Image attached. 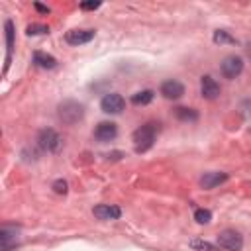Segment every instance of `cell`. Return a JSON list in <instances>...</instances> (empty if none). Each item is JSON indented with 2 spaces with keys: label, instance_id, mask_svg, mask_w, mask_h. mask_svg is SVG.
Listing matches in <instances>:
<instances>
[{
  "label": "cell",
  "instance_id": "6da1fadb",
  "mask_svg": "<svg viewBox=\"0 0 251 251\" xmlns=\"http://www.w3.org/2000/svg\"><path fill=\"white\" fill-rule=\"evenodd\" d=\"M155 135H157V126H155V124H145V126L137 127V129L133 131V135H131L133 145H135V151H137V153H145V151L153 145Z\"/></svg>",
  "mask_w": 251,
  "mask_h": 251
},
{
  "label": "cell",
  "instance_id": "7a4b0ae2",
  "mask_svg": "<svg viewBox=\"0 0 251 251\" xmlns=\"http://www.w3.org/2000/svg\"><path fill=\"white\" fill-rule=\"evenodd\" d=\"M82 116H84V108H82V104H78L75 100H67L59 106V120L69 124V126L82 120Z\"/></svg>",
  "mask_w": 251,
  "mask_h": 251
},
{
  "label": "cell",
  "instance_id": "3957f363",
  "mask_svg": "<svg viewBox=\"0 0 251 251\" xmlns=\"http://www.w3.org/2000/svg\"><path fill=\"white\" fill-rule=\"evenodd\" d=\"M218 245L227 249V251H241L243 247V237L233 231V229H224L220 235H218Z\"/></svg>",
  "mask_w": 251,
  "mask_h": 251
},
{
  "label": "cell",
  "instance_id": "277c9868",
  "mask_svg": "<svg viewBox=\"0 0 251 251\" xmlns=\"http://www.w3.org/2000/svg\"><path fill=\"white\" fill-rule=\"evenodd\" d=\"M37 143L43 151H57L61 147V137L55 129L47 127V129H41L39 135H37Z\"/></svg>",
  "mask_w": 251,
  "mask_h": 251
},
{
  "label": "cell",
  "instance_id": "5b68a950",
  "mask_svg": "<svg viewBox=\"0 0 251 251\" xmlns=\"http://www.w3.org/2000/svg\"><path fill=\"white\" fill-rule=\"evenodd\" d=\"M220 71H222V75H224L226 78H235V76L241 75V71H243V61H241V57H235V55L226 57V59L222 61V65H220Z\"/></svg>",
  "mask_w": 251,
  "mask_h": 251
},
{
  "label": "cell",
  "instance_id": "8992f818",
  "mask_svg": "<svg viewBox=\"0 0 251 251\" xmlns=\"http://www.w3.org/2000/svg\"><path fill=\"white\" fill-rule=\"evenodd\" d=\"M100 108H102V112H106V114H120V112L126 108V100H124L120 94L112 92V94H106V96L100 100Z\"/></svg>",
  "mask_w": 251,
  "mask_h": 251
},
{
  "label": "cell",
  "instance_id": "52a82bcc",
  "mask_svg": "<svg viewBox=\"0 0 251 251\" xmlns=\"http://www.w3.org/2000/svg\"><path fill=\"white\" fill-rule=\"evenodd\" d=\"M116 135H118V127H116L114 122H100V124L96 126V129H94V137H96L98 141H102V143L112 141Z\"/></svg>",
  "mask_w": 251,
  "mask_h": 251
},
{
  "label": "cell",
  "instance_id": "ba28073f",
  "mask_svg": "<svg viewBox=\"0 0 251 251\" xmlns=\"http://www.w3.org/2000/svg\"><path fill=\"white\" fill-rule=\"evenodd\" d=\"M92 37H94V29H71L67 31L65 41L69 45H82V43H88Z\"/></svg>",
  "mask_w": 251,
  "mask_h": 251
},
{
  "label": "cell",
  "instance_id": "9c48e42d",
  "mask_svg": "<svg viewBox=\"0 0 251 251\" xmlns=\"http://www.w3.org/2000/svg\"><path fill=\"white\" fill-rule=\"evenodd\" d=\"M200 94L204 96V98H208V100H214V98H218L220 96V84L212 78V76H202V80H200Z\"/></svg>",
  "mask_w": 251,
  "mask_h": 251
},
{
  "label": "cell",
  "instance_id": "30bf717a",
  "mask_svg": "<svg viewBox=\"0 0 251 251\" xmlns=\"http://www.w3.org/2000/svg\"><path fill=\"white\" fill-rule=\"evenodd\" d=\"M161 94L165 98H169V100H176V98H180L184 94V86L178 80H173L171 78V80H165L161 84Z\"/></svg>",
  "mask_w": 251,
  "mask_h": 251
},
{
  "label": "cell",
  "instance_id": "8fae6325",
  "mask_svg": "<svg viewBox=\"0 0 251 251\" xmlns=\"http://www.w3.org/2000/svg\"><path fill=\"white\" fill-rule=\"evenodd\" d=\"M94 216L98 220H118L122 216V210L118 206H110V204H98L94 206Z\"/></svg>",
  "mask_w": 251,
  "mask_h": 251
},
{
  "label": "cell",
  "instance_id": "7c38bea8",
  "mask_svg": "<svg viewBox=\"0 0 251 251\" xmlns=\"http://www.w3.org/2000/svg\"><path fill=\"white\" fill-rule=\"evenodd\" d=\"M224 180H227V175L226 173H206L202 178H200V184L204 186V188H216L220 182H224Z\"/></svg>",
  "mask_w": 251,
  "mask_h": 251
},
{
  "label": "cell",
  "instance_id": "4fadbf2b",
  "mask_svg": "<svg viewBox=\"0 0 251 251\" xmlns=\"http://www.w3.org/2000/svg\"><path fill=\"white\" fill-rule=\"evenodd\" d=\"M33 63H35L37 67H41V69H53V67L57 65V59H55L53 55L43 53V51H35V53H33Z\"/></svg>",
  "mask_w": 251,
  "mask_h": 251
},
{
  "label": "cell",
  "instance_id": "5bb4252c",
  "mask_svg": "<svg viewBox=\"0 0 251 251\" xmlns=\"http://www.w3.org/2000/svg\"><path fill=\"white\" fill-rule=\"evenodd\" d=\"M12 245H16V231L8 229V227H2L0 229V247H2V251H10Z\"/></svg>",
  "mask_w": 251,
  "mask_h": 251
},
{
  "label": "cell",
  "instance_id": "9a60e30c",
  "mask_svg": "<svg viewBox=\"0 0 251 251\" xmlns=\"http://www.w3.org/2000/svg\"><path fill=\"white\" fill-rule=\"evenodd\" d=\"M6 49H8V55H6V69H8V63H10V53L14 49V24L8 20L6 22Z\"/></svg>",
  "mask_w": 251,
  "mask_h": 251
},
{
  "label": "cell",
  "instance_id": "2e32d148",
  "mask_svg": "<svg viewBox=\"0 0 251 251\" xmlns=\"http://www.w3.org/2000/svg\"><path fill=\"white\" fill-rule=\"evenodd\" d=\"M188 245H190L194 251H220L218 245H214V243H210V241H206V239H190Z\"/></svg>",
  "mask_w": 251,
  "mask_h": 251
},
{
  "label": "cell",
  "instance_id": "e0dca14e",
  "mask_svg": "<svg viewBox=\"0 0 251 251\" xmlns=\"http://www.w3.org/2000/svg\"><path fill=\"white\" fill-rule=\"evenodd\" d=\"M153 96H155L153 90H141V92H137V94L131 96V102L135 106H145V104H149L153 100Z\"/></svg>",
  "mask_w": 251,
  "mask_h": 251
},
{
  "label": "cell",
  "instance_id": "ac0fdd59",
  "mask_svg": "<svg viewBox=\"0 0 251 251\" xmlns=\"http://www.w3.org/2000/svg\"><path fill=\"white\" fill-rule=\"evenodd\" d=\"M214 43H235V39L227 33V31H224V29H218V31H214Z\"/></svg>",
  "mask_w": 251,
  "mask_h": 251
},
{
  "label": "cell",
  "instance_id": "d6986e66",
  "mask_svg": "<svg viewBox=\"0 0 251 251\" xmlns=\"http://www.w3.org/2000/svg\"><path fill=\"white\" fill-rule=\"evenodd\" d=\"M176 116H178L180 120H190V122L198 120V114H196V110H192V108H176Z\"/></svg>",
  "mask_w": 251,
  "mask_h": 251
},
{
  "label": "cell",
  "instance_id": "ffe728a7",
  "mask_svg": "<svg viewBox=\"0 0 251 251\" xmlns=\"http://www.w3.org/2000/svg\"><path fill=\"white\" fill-rule=\"evenodd\" d=\"M25 33L27 35H39V33H49V27L43 25V24H29L25 27Z\"/></svg>",
  "mask_w": 251,
  "mask_h": 251
},
{
  "label": "cell",
  "instance_id": "44dd1931",
  "mask_svg": "<svg viewBox=\"0 0 251 251\" xmlns=\"http://www.w3.org/2000/svg\"><path fill=\"white\" fill-rule=\"evenodd\" d=\"M194 220H196L198 224H210V220H212V212H210V210L200 208V210H196V212H194Z\"/></svg>",
  "mask_w": 251,
  "mask_h": 251
},
{
  "label": "cell",
  "instance_id": "7402d4cb",
  "mask_svg": "<svg viewBox=\"0 0 251 251\" xmlns=\"http://www.w3.org/2000/svg\"><path fill=\"white\" fill-rule=\"evenodd\" d=\"M53 190H55L57 194H65V192H67V182H65V180H55V182H53Z\"/></svg>",
  "mask_w": 251,
  "mask_h": 251
},
{
  "label": "cell",
  "instance_id": "603a6c76",
  "mask_svg": "<svg viewBox=\"0 0 251 251\" xmlns=\"http://www.w3.org/2000/svg\"><path fill=\"white\" fill-rule=\"evenodd\" d=\"M98 6H100V2H82V4H80L82 10H96Z\"/></svg>",
  "mask_w": 251,
  "mask_h": 251
},
{
  "label": "cell",
  "instance_id": "cb8c5ba5",
  "mask_svg": "<svg viewBox=\"0 0 251 251\" xmlns=\"http://www.w3.org/2000/svg\"><path fill=\"white\" fill-rule=\"evenodd\" d=\"M33 6H35V10H37V12H41V14H49V8H47V6L39 4V2H35Z\"/></svg>",
  "mask_w": 251,
  "mask_h": 251
},
{
  "label": "cell",
  "instance_id": "d4e9b609",
  "mask_svg": "<svg viewBox=\"0 0 251 251\" xmlns=\"http://www.w3.org/2000/svg\"><path fill=\"white\" fill-rule=\"evenodd\" d=\"M247 53H249V57H251V43L247 45Z\"/></svg>",
  "mask_w": 251,
  "mask_h": 251
}]
</instances>
